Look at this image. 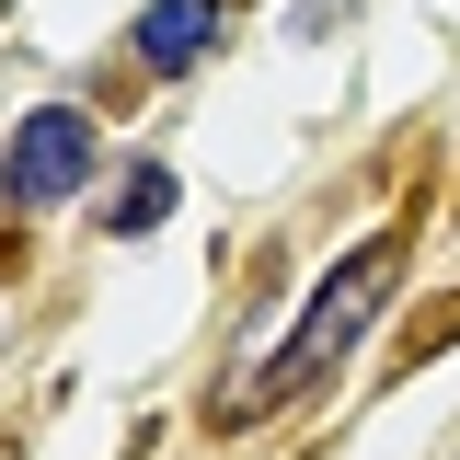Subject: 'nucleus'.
I'll list each match as a JSON object with an SVG mask.
<instances>
[{
  "label": "nucleus",
  "instance_id": "obj_1",
  "mask_svg": "<svg viewBox=\"0 0 460 460\" xmlns=\"http://www.w3.org/2000/svg\"><path fill=\"white\" fill-rule=\"evenodd\" d=\"M392 288H402V242L380 230V242H357V253H345L334 277L311 288V311H299V334H288V345H265V368L219 392V426H242V414H265L277 392H311V380H334L345 357H357V334H368V323L392 311Z\"/></svg>",
  "mask_w": 460,
  "mask_h": 460
},
{
  "label": "nucleus",
  "instance_id": "obj_2",
  "mask_svg": "<svg viewBox=\"0 0 460 460\" xmlns=\"http://www.w3.org/2000/svg\"><path fill=\"white\" fill-rule=\"evenodd\" d=\"M81 172H93V115L81 104H47L12 127V162H0V196L35 219V208H69L81 196Z\"/></svg>",
  "mask_w": 460,
  "mask_h": 460
},
{
  "label": "nucleus",
  "instance_id": "obj_3",
  "mask_svg": "<svg viewBox=\"0 0 460 460\" xmlns=\"http://www.w3.org/2000/svg\"><path fill=\"white\" fill-rule=\"evenodd\" d=\"M219 0H150V12H138V58H150V69H196V58L219 47Z\"/></svg>",
  "mask_w": 460,
  "mask_h": 460
},
{
  "label": "nucleus",
  "instance_id": "obj_4",
  "mask_svg": "<svg viewBox=\"0 0 460 460\" xmlns=\"http://www.w3.org/2000/svg\"><path fill=\"white\" fill-rule=\"evenodd\" d=\"M150 219H172V172L162 162H138L127 184H115V208H104V230H127V242H138Z\"/></svg>",
  "mask_w": 460,
  "mask_h": 460
}]
</instances>
